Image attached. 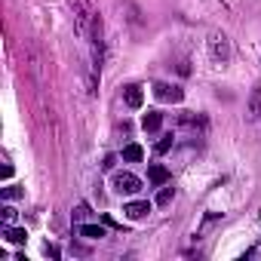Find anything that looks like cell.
<instances>
[{
  "mask_svg": "<svg viewBox=\"0 0 261 261\" xmlns=\"http://www.w3.org/2000/svg\"><path fill=\"white\" fill-rule=\"evenodd\" d=\"M209 56L218 65H224L230 59V40H227V34H221V31H212L209 34Z\"/></svg>",
  "mask_w": 261,
  "mask_h": 261,
  "instance_id": "2",
  "label": "cell"
},
{
  "mask_svg": "<svg viewBox=\"0 0 261 261\" xmlns=\"http://www.w3.org/2000/svg\"><path fill=\"white\" fill-rule=\"evenodd\" d=\"M148 212H151V203H148V200H133V203L123 206V215H126L129 221H139V218H145Z\"/></svg>",
  "mask_w": 261,
  "mask_h": 261,
  "instance_id": "5",
  "label": "cell"
},
{
  "mask_svg": "<svg viewBox=\"0 0 261 261\" xmlns=\"http://www.w3.org/2000/svg\"><path fill=\"white\" fill-rule=\"evenodd\" d=\"M148 181H151V185H160V188H163V185L169 181V169H166V166H160V163H154V166L148 169Z\"/></svg>",
  "mask_w": 261,
  "mask_h": 261,
  "instance_id": "7",
  "label": "cell"
},
{
  "mask_svg": "<svg viewBox=\"0 0 261 261\" xmlns=\"http://www.w3.org/2000/svg\"><path fill=\"white\" fill-rule=\"evenodd\" d=\"M114 163H117V157H105V163H101V169H114Z\"/></svg>",
  "mask_w": 261,
  "mask_h": 261,
  "instance_id": "18",
  "label": "cell"
},
{
  "mask_svg": "<svg viewBox=\"0 0 261 261\" xmlns=\"http://www.w3.org/2000/svg\"><path fill=\"white\" fill-rule=\"evenodd\" d=\"M43 255H49V258H59V246H49V243H46V246H43Z\"/></svg>",
  "mask_w": 261,
  "mask_h": 261,
  "instance_id": "17",
  "label": "cell"
},
{
  "mask_svg": "<svg viewBox=\"0 0 261 261\" xmlns=\"http://www.w3.org/2000/svg\"><path fill=\"white\" fill-rule=\"evenodd\" d=\"M68 4H71V13H74V31H77L80 37H86V34H89V28H92L95 13L89 10L86 0H68Z\"/></svg>",
  "mask_w": 261,
  "mask_h": 261,
  "instance_id": "1",
  "label": "cell"
},
{
  "mask_svg": "<svg viewBox=\"0 0 261 261\" xmlns=\"http://www.w3.org/2000/svg\"><path fill=\"white\" fill-rule=\"evenodd\" d=\"M4 237H7L10 243H16V246H22V243L28 240L25 227H13V224H4Z\"/></svg>",
  "mask_w": 261,
  "mask_h": 261,
  "instance_id": "10",
  "label": "cell"
},
{
  "mask_svg": "<svg viewBox=\"0 0 261 261\" xmlns=\"http://www.w3.org/2000/svg\"><path fill=\"white\" fill-rule=\"evenodd\" d=\"M22 194H25V191H22V188H19V185H7V188H4V191H0V197H4V200H7V203H10V200H19V197H22Z\"/></svg>",
  "mask_w": 261,
  "mask_h": 261,
  "instance_id": "13",
  "label": "cell"
},
{
  "mask_svg": "<svg viewBox=\"0 0 261 261\" xmlns=\"http://www.w3.org/2000/svg\"><path fill=\"white\" fill-rule=\"evenodd\" d=\"M169 200H172V188H163L157 197V206H169Z\"/></svg>",
  "mask_w": 261,
  "mask_h": 261,
  "instance_id": "15",
  "label": "cell"
},
{
  "mask_svg": "<svg viewBox=\"0 0 261 261\" xmlns=\"http://www.w3.org/2000/svg\"><path fill=\"white\" fill-rule=\"evenodd\" d=\"M142 157H145V151H142L139 145H126V148H123V160H126V163H139Z\"/></svg>",
  "mask_w": 261,
  "mask_h": 261,
  "instance_id": "11",
  "label": "cell"
},
{
  "mask_svg": "<svg viewBox=\"0 0 261 261\" xmlns=\"http://www.w3.org/2000/svg\"><path fill=\"white\" fill-rule=\"evenodd\" d=\"M123 98H126V105L133 108V111H139V108L145 105V92H142V86H139V83H129V86L123 89Z\"/></svg>",
  "mask_w": 261,
  "mask_h": 261,
  "instance_id": "6",
  "label": "cell"
},
{
  "mask_svg": "<svg viewBox=\"0 0 261 261\" xmlns=\"http://www.w3.org/2000/svg\"><path fill=\"white\" fill-rule=\"evenodd\" d=\"M0 215H4V224H13V221H16V209H13L10 203H7L4 209H0Z\"/></svg>",
  "mask_w": 261,
  "mask_h": 261,
  "instance_id": "14",
  "label": "cell"
},
{
  "mask_svg": "<svg viewBox=\"0 0 261 261\" xmlns=\"http://www.w3.org/2000/svg\"><path fill=\"white\" fill-rule=\"evenodd\" d=\"M77 233L86 237V240H101L105 237V227L101 224H77Z\"/></svg>",
  "mask_w": 261,
  "mask_h": 261,
  "instance_id": "9",
  "label": "cell"
},
{
  "mask_svg": "<svg viewBox=\"0 0 261 261\" xmlns=\"http://www.w3.org/2000/svg\"><path fill=\"white\" fill-rule=\"evenodd\" d=\"M74 218H77V221H83V218H89V206H86V203H80V206L74 209Z\"/></svg>",
  "mask_w": 261,
  "mask_h": 261,
  "instance_id": "16",
  "label": "cell"
},
{
  "mask_svg": "<svg viewBox=\"0 0 261 261\" xmlns=\"http://www.w3.org/2000/svg\"><path fill=\"white\" fill-rule=\"evenodd\" d=\"M172 145H175V139H172V133H166V136H160V142L154 145V151L157 154H166V151H172Z\"/></svg>",
  "mask_w": 261,
  "mask_h": 261,
  "instance_id": "12",
  "label": "cell"
},
{
  "mask_svg": "<svg viewBox=\"0 0 261 261\" xmlns=\"http://www.w3.org/2000/svg\"><path fill=\"white\" fill-rule=\"evenodd\" d=\"M142 126H145V133H157V129L163 126V114L160 111H148L145 120H142Z\"/></svg>",
  "mask_w": 261,
  "mask_h": 261,
  "instance_id": "8",
  "label": "cell"
},
{
  "mask_svg": "<svg viewBox=\"0 0 261 261\" xmlns=\"http://www.w3.org/2000/svg\"><path fill=\"white\" fill-rule=\"evenodd\" d=\"M111 188H114L117 194H139V191H142V178L133 175V172H114Z\"/></svg>",
  "mask_w": 261,
  "mask_h": 261,
  "instance_id": "3",
  "label": "cell"
},
{
  "mask_svg": "<svg viewBox=\"0 0 261 261\" xmlns=\"http://www.w3.org/2000/svg\"><path fill=\"white\" fill-rule=\"evenodd\" d=\"M154 95H157L160 101L178 105V101L185 98V89H181V86H169V83H154Z\"/></svg>",
  "mask_w": 261,
  "mask_h": 261,
  "instance_id": "4",
  "label": "cell"
}]
</instances>
